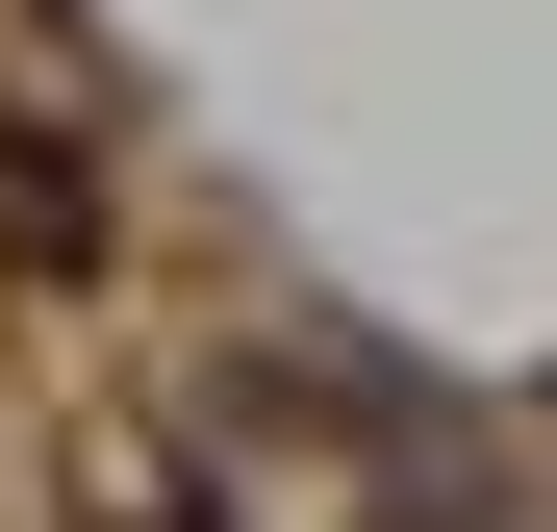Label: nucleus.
<instances>
[{"instance_id": "nucleus-1", "label": "nucleus", "mask_w": 557, "mask_h": 532, "mask_svg": "<svg viewBox=\"0 0 557 532\" xmlns=\"http://www.w3.org/2000/svg\"><path fill=\"white\" fill-rule=\"evenodd\" d=\"M0 253H76V152H51V177L0 152Z\"/></svg>"}]
</instances>
